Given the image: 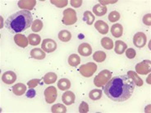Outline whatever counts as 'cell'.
<instances>
[{"label":"cell","mask_w":151,"mask_h":113,"mask_svg":"<svg viewBox=\"0 0 151 113\" xmlns=\"http://www.w3.org/2000/svg\"><path fill=\"white\" fill-rule=\"evenodd\" d=\"M136 84L127 75H117L111 78L103 87L104 93L114 102L127 101L134 93Z\"/></svg>","instance_id":"6da1fadb"},{"label":"cell","mask_w":151,"mask_h":113,"mask_svg":"<svg viewBox=\"0 0 151 113\" xmlns=\"http://www.w3.org/2000/svg\"><path fill=\"white\" fill-rule=\"evenodd\" d=\"M32 23L31 12L28 10H22L10 16L5 21V26L12 34H19L31 26Z\"/></svg>","instance_id":"7a4b0ae2"},{"label":"cell","mask_w":151,"mask_h":113,"mask_svg":"<svg viewBox=\"0 0 151 113\" xmlns=\"http://www.w3.org/2000/svg\"><path fill=\"white\" fill-rule=\"evenodd\" d=\"M112 78V72L109 70H103L94 77V84L96 87H104Z\"/></svg>","instance_id":"3957f363"},{"label":"cell","mask_w":151,"mask_h":113,"mask_svg":"<svg viewBox=\"0 0 151 113\" xmlns=\"http://www.w3.org/2000/svg\"><path fill=\"white\" fill-rule=\"evenodd\" d=\"M63 24L65 26H72L77 21L76 12L72 8H67L63 11Z\"/></svg>","instance_id":"277c9868"},{"label":"cell","mask_w":151,"mask_h":113,"mask_svg":"<svg viewBox=\"0 0 151 113\" xmlns=\"http://www.w3.org/2000/svg\"><path fill=\"white\" fill-rule=\"evenodd\" d=\"M96 71H97V65L94 62H88L86 64L81 66L79 68L81 75L86 78L91 77L96 72Z\"/></svg>","instance_id":"5b68a950"},{"label":"cell","mask_w":151,"mask_h":113,"mask_svg":"<svg viewBox=\"0 0 151 113\" xmlns=\"http://www.w3.org/2000/svg\"><path fill=\"white\" fill-rule=\"evenodd\" d=\"M151 72L150 60H144L136 65V72L140 75H148Z\"/></svg>","instance_id":"8992f818"},{"label":"cell","mask_w":151,"mask_h":113,"mask_svg":"<svg viewBox=\"0 0 151 113\" xmlns=\"http://www.w3.org/2000/svg\"><path fill=\"white\" fill-rule=\"evenodd\" d=\"M44 94H45L46 102L49 104L53 103L58 98V92H57L56 88L54 86H49L46 88Z\"/></svg>","instance_id":"52a82bcc"},{"label":"cell","mask_w":151,"mask_h":113,"mask_svg":"<svg viewBox=\"0 0 151 113\" xmlns=\"http://www.w3.org/2000/svg\"><path fill=\"white\" fill-rule=\"evenodd\" d=\"M147 43V37L143 32H137L133 36V44L136 48H143Z\"/></svg>","instance_id":"ba28073f"},{"label":"cell","mask_w":151,"mask_h":113,"mask_svg":"<svg viewBox=\"0 0 151 113\" xmlns=\"http://www.w3.org/2000/svg\"><path fill=\"white\" fill-rule=\"evenodd\" d=\"M57 43L52 39H45L41 44V49L45 53H53L57 49Z\"/></svg>","instance_id":"9c48e42d"},{"label":"cell","mask_w":151,"mask_h":113,"mask_svg":"<svg viewBox=\"0 0 151 113\" xmlns=\"http://www.w3.org/2000/svg\"><path fill=\"white\" fill-rule=\"evenodd\" d=\"M2 80L4 84H12L15 83L17 80V75L15 72L8 71V72H4L2 75Z\"/></svg>","instance_id":"30bf717a"},{"label":"cell","mask_w":151,"mask_h":113,"mask_svg":"<svg viewBox=\"0 0 151 113\" xmlns=\"http://www.w3.org/2000/svg\"><path fill=\"white\" fill-rule=\"evenodd\" d=\"M76 96L73 92L72 91H66L62 96V101L65 105L70 106L75 102Z\"/></svg>","instance_id":"8fae6325"},{"label":"cell","mask_w":151,"mask_h":113,"mask_svg":"<svg viewBox=\"0 0 151 113\" xmlns=\"http://www.w3.org/2000/svg\"><path fill=\"white\" fill-rule=\"evenodd\" d=\"M94 28L98 30L100 34H108L109 30V25L105 21H101V20H98V21H95V23H94Z\"/></svg>","instance_id":"7c38bea8"},{"label":"cell","mask_w":151,"mask_h":113,"mask_svg":"<svg viewBox=\"0 0 151 113\" xmlns=\"http://www.w3.org/2000/svg\"><path fill=\"white\" fill-rule=\"evenodd\" d=\"M78 53L80 55L83 56H91L92 53V48L90 45V44H87V43L81 44L78 47Z\"/></svg>","instance_id":"4fadbf2b"},{"label":"cell","mask_w":151,"mask_h":113,"mask_svg":"<svg viewBox=\"0 0 151 113\" xmlns=\"http://www.w3.org/2000/svg\"><path fill=\"white\" fill-rule=\"evenodd\" d=\"M14 42L21 48H26L29 44L28 38H27L22 34H17L14 37Z\"/></svg>","instance_id":"5bb4252c"},{"label":"cell","mask_w":151,"mask_h":113,"mask_svg":"<svg viewBox=\"0 0 151 113\" xmlns=\"http://www.w3.org/2000/svg\"><path fill=\"white\" fill-rule=\"evenodd\" d=\"M111 33L115 38H120L123 34V27L121 24H113L111 27Z\"/></svg>","instance_id":"9a60e30c"},{"label":"cell","mask_w":151,"mask_h":113,"mask_svg":"<svg viewBox=\"0 0 151 113\" xmlns=\"http://www.w3.org/2000/svg\"><path fill=\"white\" fill-rule=\"evenodd\" d=\"M30 56L36 60H43L45 58V52L41 49H33L30 51Z\"/></svg>","instance_id":"2e32d148"},{"label":"cell","mask_w":151,"mask_h":113,"mask_svg":"<svg viewBox=\"0 0 151 113\" xmlns=\"http://www.w3.org/2000/svg\"><path fill=\"white\" fill-rule=\"evenodd\" d=\"M108 11V8L106 7L105 5H102V4H99L94 5L93 7V12L95 16H104L107 13Z\"/></svg>","instance_id":"e0dca14e"},{"label":"cell","mask_w":151,"mask_h":113,"mask_svg":"<svg viewBox=\"0 0 151 113\" xmlns=\"http://www.w3.org/2000/svg\"><path fill=\"white\" fill-rule=\"evenodd\" d=\"M27 92V85L22 83H18L13 85L12 87V93L17 96H22Z\"/></svg>","instance_id":"ac0fdd59"},{"label":"cell","mask_w":151,"mask_h":113,"mask_svg":"<svg viewBox=\"0 0 151 113\" xmlns=\"http://www.w3.org/2000/svg\"><path fill=\"white\" fill-rule=\"evenodd\" d=\"M36 4V2L35 0L32 1H19L18 2V7L22 8V10H32L34 8L35 5Z\"/></svg>","instance_id":"d6986e66"},{"label":"cell","mask_w":151,"mask_h":113,"mask_svg":"<svg viewBox=\"0 0 151 113\" xmlns=\"http://www.w3.org/2000/svg\"><path fill=\"white\" fill-rule=\"evenodd\" d=\"M127 75H128L129 77L133 80V82L135 83L136 86L140 87L143 85V80H142V79L140 78L139 75H137L136 72H133V71H129V72H127Z\"/></svg>","instance_id":"ffe728a7"},{"label":"cell","mask_w":151,"mask_h":113,"mask_svg":"<svg viewBox=\"0 0 151 113\" xmlns=\"http://www.w3.org/2000/svg\"><path fill=\"white\" fill-rule=\"evenodd\" d=\"M127 49V44L124 43L122 40H117L115 42V49H114V51L117 54H122L124 53V52Z\"/></svg>","instance_id":"44dd1931"},{"label":"cell","mask_w":151,"mask_h":113,"mask_svg":"<svg viewBox=\"0 0 151 113\" xmlns=\"http://www.w3.org/2000/svg\"><path fill=\"white\" fill-rule=\"evenodd\" d=\"M58 88L62 91L68 90L71 88V81L67 78H62L58 81Z\"/></svg>","instance_id":"7402d4cb"},{"label":"cell","mask_w":151,"mask_h":113,"mask_svg":"<svg viewBox=\"0 0 151 113\" xmlns=\"http://www.w3.org/2000/svg\"><path fill=\"white\" fill-rule=\"evenodd\" d=\"M57 79H58V75L54 72H49V73H47L44 76V78H43L44 82L46 84H51L55 83Z\"/></svg>","instance_id":"603a6c76"},{"label":"cell","mask_w":151,"mask_h":113,"mask_svg":"<svg viewBox=\"0 0 151 113\" xmlns=\"http://www.w3.org/2000/svg\"><path fill=\"white\" fill-rule=\"evenodd\" d=\"M58 39L62 42H69L72 39V34L69 30H63L58 33Z\"/></svg>","instance_id":"cb8c5ba5"},{"label":"cell","mask_w":151,"mask_h":113,"mask_svg":"<svg viewBox=\"0 0 151 113\" xmlns=\"http://www.w3.org/2000/svg\"><path fill=\"white\" fill-rule=\"evenodd\" d=\"M28 40H29V44L32 46H36L40 44L41 42V38L40 36L37 34H30L28 36Z\"/></svg>","instance_id":"d4e9b609"},{"label":"cell","mask_w":151,"mask_h":113,"mask_svg":"<svg viewBox=\"0 0 151 113\" xmlns=\"http://www.w3.org/2000/svg\"><path fill=\"white\" fill-rule=\"evenodd\" d=\"M80 63H81V58L77 54L73 53V54L69 56V57H68V64L70 65L71 67H77Z\"/></svg>","instance_id":"484cf974"},{"label":"cell","mask_w":151,"mask_h":113,"mask_svg":"<svg viewBox=\"0 0 151 113\" xmlns=\"http://www.w3.org/2000/svg\"><path fill=\"white\" fill-rule=\"evenodd\" d=\"M101 45L107 50L113 49V41L109 37H104L101 39Z\"/></svg>","instance_id":"4316f807"},{"label":"cell","mask_w":151,"mask_h":113,"mask_svg":"<svg viewBox=\"0 0 151 113\" xmlns=\"http://www.w3.org/2000/svg\"><path fill=\"white\" fill-rule=\"evenodd\" d=\"M89 98L93 101H97L102 98V90L101 89H92L89 93Z\"/></svg>","instance_id":"83f0119b"},{"label":"cell","mask_w":151,"mask_h":113,"mask_svg":"<svg viewBox=\"0 0 151 113\" xmlns=\"http://www.w3.org/2000/svg\"><path fill=\"white\" fill-rule=\"evenodd\" d=\"M106 53L104 51H97L94 53L93 55V59H94L96 62H104L106 59Z\"/></svg>","instance_id":"f1b7e54d"},{"label":"cell","mask_w":151,"mask_h":113,"mask_svg":"<svg viewBox=\"0 0 151 113\" xmlns=\"http://www.w3.org/2000/svg\"><path fill=\"white\" fill-rule=\"evenodd\" d=\"M84 21L86 22L87 25L91 26L93 25L94 22V16L93 15V13L90 11H86L84 12Z\"/></svg>","instance_id":"f546056e"},{"label":"cell","mask_w":151,"mask_h":113,"mask_svg":"<svg viewBox=\"0 0 151 113\" xmlns=\"http://www.w3.org/2000/svg\"><path fill=\"white\" fill-rule=\"evenodd\" d=\"M51 111L53 113H66L67 108L64 105L61 103H57L51 107Z\"/></svg>","instance_id":"4dcf8cb0"},{"label":"cell","mask_w":151,"mask_h":113,"mask_svg":"<svg viewBox=\"0 0 151 113\" xmlns=\"http://www.w3.org/2000/svg\"><path fill=\"white\" fill-rule=\"evenodd\" d=\"M43 26L44 25H43L41 20L36 19V20H35L33 23H32V25H31V30H32V31L37 33V32H40L42 30Z\"/></svg>","instance_id":"1f68e13d"},{"label":"cell","mask_w":151,"mask_h":113,"mask_svg":"<svg viewBox=\"0 0 151 113\" xmlns=\"http://www.w3.org/2000/svg\"><path fill=\"white\" fill-rule=\"evenodd\" d=\"M121 16H120V13L117 11H113L112 12H110L109 15V21L110 22L112 23H115L117 22V21L120 19Z\"/></svg>","instance_id":"d6a6232c"},{"label":"cell","mask_w":151,"mask_h":113,"mask_svg":"<svg viewBox=\"0 0 151 113\" xmlns=\"http://www.w3.org/2000/svg\"><path fill=\"white\" fill-rule=\"evenodd\" d=\"M89 105L86 102H82L79 106L80 113H87L89 112Z\"/></svg>","instance_id":"836d02e7"},{"label":"cell","mask_w":151,"mask_h":113,"mask_svg":"<svg viewBox=\"0 0 151 113\" xmlns=\"http://www.w3.org/2000/svg\"><path fill=\"white\" fill-rule=\"evenodd\" d=\"M126 56H127V58H129V59H133L135 56H136V50L135 49H127L126 51Z\"/></svg>","instance_id":"e575fe53"},{"label":"cell","mask_w":151,"mask_h":113,"mask_svg":"<svg viewBox=\"0 0 151 113\" xmlns=\"http://www.w3.org/2000/svg\"><path fill=\"white\" fill-rule=\"evenodd\" d=\"M40 79H32L27 82V85H28V87L30 89H34V88H35L40 84Z\"/></svg>","instance_id":"d590c367"},{"label":"cell","mask_w":151,"mask_h":113,"mask_svg":"<svg viewBox=\"0 0 151 113\" xmlns=\"http://www.w3.org/2000/svg\"><path fill=\"white\" fill-rule=\"evenodd\" d=\"M51 3L53 4V5H55L57 7H58V8H63V7H65V6H67L68 5V1H53L52 0L51 1Z\"/></svg>","instance_id":"8d00e7d4"},{"label":"cell","mask_w":151,"mask_h":113,"mask_svg":"<svg viewBox=\"0 0 151 113\" xmlns=\"http://www.w3.org/2000/svg\"><path fill=\"white\" fill-rule=\"evenodd\" d=\"M151 14L150 13H148V14H146V15L144 16L143 17V22L145 25H146V26H150L151 25Z\"/></svg>","instance_id":"74e56055"},{"label":"cell","mask_w":151,"mask_h":113,"mask_svg":"<svg viewBox=\"0 0 151 113\" xmlns=\"http://www.w3.org/2000/svg\"><path fill=\"white\" fill-rule=\"evenodd\" d=\"M82 4V1L81 0H72L71 1V5L74 8H80Z\"/></svg>","instance_id":"f35d334b"},{"label":"cell","mask_w":151,"mask_h":113,"mask_svg":"<svg viewBox=\"0 0 151 113\" xmlns=\"http://www.w3.org/2000/svg\"><path fill=\"white\" fill-rule=\"evenodd\" d=\"M35 94H36V92H35L34 89H30L27 92V97L29 98H32L35 96Z\"/></svg>","instance_id":"ab89813d"},{"label":"cell","mask_w":151,"mask_h":113,"mask_svg":"<svg viewBox=\"0 0 151 113\" xmlns=\"http://www.w3.org/2000/svg\"><path fill=\"white\" fill-rule=\"evenodd\" d=\"M100 4H102V5L104 4H114V3H117V1H111V2H108V1H99Z\"/></svg>","instance_id":"60d3db41"}]
</instances>
